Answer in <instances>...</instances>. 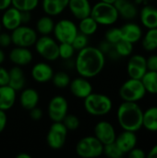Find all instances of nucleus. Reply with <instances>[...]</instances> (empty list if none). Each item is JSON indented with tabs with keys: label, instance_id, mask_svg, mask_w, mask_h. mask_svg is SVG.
<instances>
[{
	"label": "nucleus",
	"instance_id": "nucleus-1",
	"mask_svg": "<svg viewBox=\"0 0 157 158\" xmlns=\"http://www.w3.org/2000/svg\"><path fill=\"white\" fill-rule=\"evenodd\" d=\"M105 64V54L97 47L86 46L80 50L75 67L78 73L84 78H93L104 69Z\"/></svg>",
	"mask_w": 157,
	"mask_h": 158
},
{
	"label": "nucleus",
	"instance_id": "nucleus-2",
	"mask_svg": "<svg viewBox=\"0 0 157 158\" xmlns=\"http://www.w3.org/2000/svg\"><path fill=\"white\" fill-rule=\"evenodd\" d=\"M117 118L123 131L137 132L143 128V110L138 103L123 101L118 108Z\"/></svg>",
	"mask_w": 157,
	"mask_h": 158
},
{
	"label": "nucleus",
	"instance_id": "nucleus-3",
	"mask_svg": "<svg viewBox=\"0 0 157 158\" xmlns=\"http://www.w3.org/2000/svg\"><path fill=\"white\" fill-rule=\"evenodd\" d=\"M111 99L102 94H90L84 98V107L86 111L95 117H101L108 114L112 109Z\"/></svg>",
	"mask_w": 157,
	"mask_h": 158
},
{
	"label": "nucleus",
	"instance_id": "nucleus-4",
	"mask_svg": "<svg viewBox=\"0 0 157 158\" xmlns=\"http://www.w3.org/2000/svg\"><path fill=\"white\" fill-rule=\"evenodd\" d=\"M98 24L112 25L119 18L118 12L114 4H108L100 1L92 7L90 15Z\"/></svg>",
	"mask_w": 157,
	"mask_h": 158
},
{
	"label": "nucleus",
	"instance_id": "nucleus-5",
	"mask_svg": "<svg viewBox=\"0 0 157 158\" xmlns=\"http://www.w3.org/2000/svg\"><path fill=\"white\" fill-rule=\"evenodd\" d=\"M145 88L139 79L130 78L119 89V96L123 101L138 103L146 95Z\"/></svg>",
	"mask_w": 157,
	"mask_h": 158
},
{
	"label": "nucleus",
	"instance_id": "nucleus-6",
	"mask_svg": "<svg viewBox=\"0 0 157 158\" xmlns=\"http://www.w3.org/2000/svg\"><path fill=\"white\" fill-rule=\"evenodd\" d=\"M76 153L83 158L100 156L104 153V144L95 136H87L79 141L76 145Z\"/></svg>",
	"mask_w": 157,
	"mask_h": 158
},
{
	"label": "nucleus",
	"instance_id": "nucleus-7",
	"mask_svg": "<svg viewBox=\"0 0 157 158\" xmlns=\"http://www.w3.org/2000/svg\"><path fill=\"white\" fill-rule=\"evenodd\" d=\"M36 51L46 60L53 61L59 57V45L55 40L47 35H43L35 43Z\"/></svg>",
	"mask_w": 157,
	"mask_h": 158
},
{
	"label": "nucleus",
	"instance_id": "nucleus-8",
	"mask_svg": "<svg viewBox=\"0 0 157 158\" xmlns=\"http://www.w3.org/2000/svg\"><path fill=\"white\" fill-rule=\"evenodd\" d=\"M54 33L59 43L71 44L78 34L77 26L68 19H61L54 27Z\"/></svg>",
	"mask_w": 157,
	"mask_h": 158
},
{
	"label": "nucleus",
	"instance_id": "nucleus-9",
	"mask_svg": "<svg viewBox=\"0 0 157 158\" xmlns=\"http://www.w3.org/2000/svg\"><path fill=\"white\" fill-rule=\"evenodd\" d=\"M11 40L12 43L17 46L29 47L36 43L37 33L31 28L20 25L12 31Z\"/></svg>",
	"mask_w": 157,
	"mask_h": 158
},
{
	"label": "nucleus",
	"instance_id": "nucleus-10",
	"mask_svg": "<svg viewBox=\"0 0 157 158\" xmlns=\"http://www.w3.org/2000/svg\"><path fill=\"white\" fill-rule=\"evenodd\" d=\"M68 130L62 122H54L47 134V143L52 149H60L67 141Z\"/></svg>",
	"mask_w": 157,
	"mask_h": 158
},
{
	"label": "nucleus",
	"instance_id": "nucleus-11",
	"mask_svg": "<svg viewBox=\"0 0 157 158\" xmlns=\"http://www.w3.org/2000/svg\"><path fill=\"white\" fill-rule=\"evenodd\" d=\"M68 101L60 95L51 99L48 105V115L54 122H62L68 113Z\"/></svg>",
	"mask_w": 157,
	"mask_h": 158
},
{
	"label": "nucleus",
	"instance_id": "nucleus-12",
	"mask_svg": "<svg viewBox=\"0 0 157 158\" xmlns=\"http://www.w3.org/2000/svg\"><path fill=\"white\" fill-rule=\"evenodd\" d=\"M130 78L141 80L147 71L146 57L143 55H133L130 57L127 65Z\"/></svg>",
	"mask_w": 157,
	"mask_h": 158
},
{
	"label": "nucleus",
	"instance_id": "nucleus-13",
	"mask_svg": "<svg viewBox=\"0 0 157 158\" xmlns=\"http://www.w3.org/2000/svg\"><path fill=\"white\" fill-rule=\"evenodd\" d=\"M94 136L104 144L115 142L117 133L115 128L108 121H100L94 128Z\"/></svg>",
	"mask_w": 157,
	"mask_h": 158
},
{
	"label": "nucleus",
	"instance_id": "nucleus-14",
	"mask_svg": "<svg viewBox=\"0 0 157 158\" xmlns=\"http://www.w3.org/2000/svg\"><path fill=\"white\" fill-rule=\"evenodd\" d=\"M137 142L138 139L136 136V132L130 131H123L119 135L116 137L115 140V143L124 155L128 154L130 150L136 147Z\"/></svg>",
	"mask_w": 157,
	"mask_h": 158
},
{
	"label": "nucleus",
	"instance_id": "nucleus-15",
	"mask_svg": "<svg viewBox=\"0 0 157 158\" xmlns=\"http://www.w3.org/2000/svg\"><path fill=\"white\" fill-rule=\"evenodd\" d=\"M122 39L131 44H136L143 38V30L141 26L134 22H128L120 28Z\"/></svg>",
	"mask_w": 157,
	"mask_h": 158
},
{
	"label": "nucleus",
	"instance_id": "nucleus-16",
	"mask_svg": "<svg viewBox=\"0 0 157 158\" xmlns=\"http://www.w3.org/2000/svg\"><path fill=\"white\" fill-rule=\"evenodd\" d=\"M70 92L73 95L78 98H86L90 94L93 93L92 84L84 78H77L69 83Z\"/></svg>",
	"mask_w": 157,
	"mask_h": 158
},
{
	"label": "nucleus",
	"instance_id": "nucleus-17",
	"mask_svg": "<svg viewBox=\"0 0 157 158\" xmlns=\"http://www.w3.org/2000/svg\"><path fill=\"white\" fill-rule=\"evenodd\" d=\"M2 25L9 31H13L19 26H20L21 25L20 10H19L14 6L6 8L5 10V13L3 14Z\"/></svg>",
	"mask_w": 157,
	"mask_h": 158
},
{
	"label": "nucleus",
	"instance_id": "nucleus-18",
	"mask_svg": "<svg viewBox=\"0 0 157 158\" xmlns=\"http://www.w3.org/2000/svg\"><path fill=\"white\" fill-rule=\"evenodd\" d=\"M68 6L73 16L80 20L91 15L92 6L89 0H69Z\"/></svg>",
	"mask_w": 157,
	"mask_h": 158
},
{
	"label": "nucleus",
	"instance_id": "nucleus-19",
	"mask_svg": "<svg viewBox=\"0 0 157 158\" xmlns=\"http://www.w3.org/2000/svg\"><path fill=\"white\" fill-rule=\"evenodd\" d=\"M140 20L147 30L157 28V7L151 5L144 6L140 11Z\"/></svg>",
	"mask_w": 157,
	"mask_h": 158
},
{
	"label": "nucleus",
	"instance_id": "nucleus-20",
	"mask_svg": "<svg viewBox=\"0 0 157 158\" xmlns=\"http://www.w3.org/2000/svg\"><path fill=\"white\" fill-rule=\"evenodd\" d=\"M118 15L125 19L130 20L137 17L138 9L136 6L130 0H117L114 3Z\"/></svg>",
	"mask_w": 157,
	"mask_h": 158
},
{
	"label": "nucleus",
	"instance_id": "nucleus-21",
	"mask_svg": "<svg viewBox=\"0 0 157 158\" xmlns=\"http://www.w3.org/2000/svg\"><path fill=\"white\" fill-rule=\"evenodd\" d=\"M9 58L14 64L18 66H25L31 61L32 54L27 47L18 46L11 50Z\"/></svg>",
	"mask_w": 157,
	"mask_h": 158
},
{
	"label": "nucleus",
	"instance_id": "nucleus-22",
	"mask_svg": "<svg viewBox=\"0 0 157 158\" xmlns=\"http://www.w3.org/2000/svg\"><path fill=\"white\" fill-rule=\"evenodd\" d=\"M16 101V91L8 84L0 86V109H10Z\"/></svg>",
	"mask_w": 157,
	"mask_h": 158
},
{
	"label": "nucleus",
	"instance_id": "nucleus-23",
	"mask_svg": "<svg viewBox=\"0 0 157 158\" xmlns=\"http://www.w3.org/2000/svg\"><path fill=\"white\" fill-rule=\"evenodd\" d=\"M32 78L38 82H46L52 80L54 72L52 68L46 63L36 64L31 70Z\"/></svg>",
	"mask_w": 157,
	"mask_h": 158
},
{
	"label": "nucleus",
	"instance_id": "nucleus-24",
	"mask_svg": "<svg viewBox=\"0 0 157 158\" xmlns=\"http://www.w3.org/2000/svg\"><path fill=\"white\" fill-rule=\"evenodd\" d=\"M69 0H43V11L48 16H57L68 6Z\"/></svg>",
	"mask_w": 157,
	"mask_h": 158
},
{
	"label": "nucleus",
	"instance_id": "nucleus-25",
	"mask_svg": "<svg viewBox=\"0 0 157 158\" xmlns=\"http://www.w3.org/2000/svg\"><path fill=\"white\" fill-rule=\"evenodd\" d=\"M20 105L23 108L31 110L37 106L39 102V94L34 89H25L20 94Z\"/></svg>",
	"mask_w": 157,
	"mask_h": 158
},
{
	"label": "nucleus",
	"instance_id": "nucleus-26",
	"mask_svg": "<svg viewBox=\"0 0 157 158\" xmlns=\"http://www.w3.org/2000/svg\"><path fill=\"white\" fill-rule=\"evenodd\" d=\"M143 127L148 131H157V106H151L143 111Z\"/></svg>",
	"mask_w": 157,
	"mask_h": 158
},
{
	"label": "nucleus",
	"instance_id": "nucleus-27",
	"mask_svg": "<svg viewBox=\"0 0 157 158\" xmlns=\"http://www.w3.org/2000/svg\"><path fill=\"white\" fill-rule=\"evenodd\" d=\"M9 80L8 85L15 91L21 90L25 85V77L22 69L19 67H14L8 71Z\"/></svg>",
	"mask_w": 157,
	"mask_h": 158
},
{
	"label": "nucleus",
	"instance_id": "nucleus-28",
	"mask_svg": "<svg viewBox=\"0 0 157 158\" xmlns=\"http://www.w3.org/2000/svg\"><path fill=\"white\" fill-rule=\"evenodd\" d=\"M146 93L157 94V71L147 70L141 79Z\"/></svg>",
	"mask_w": 157,
	"mask_h": 158
},
{
	"label": "nucleus",
	"instance_id": "nucleus-29",
	"mask_svg": "<svg viewBox=\"0 0 157 158\" xmlns=\"http://www.w3.org/2000/svg\"><path fill=\"white\" fill-rule=\"evenodd\" d=\"M142 45L144 50L152 52L157 49V28L148 29L147 32L143 35Z\"/></svg>",
	"mask_w": 157,
	"mask_h": 158
},
{
	"label": "nucleus",
	"instance_id": "nucleus-30",
	"mask_svg": "<svg viewBox=\"0 0 157 158\" xmlns=\"http://www.w3.org/2000/svg\"><path fill=\"white\" fill-rule=\"evenodd\" d=\"M79 29L81 31V33L90 36L95 33V31L98 29V23L91 17H86L82 19H81L80 25H79Z\"/></svg>",
	"mask_w": 157,
	"mask_h": 158
},
{
	"label": "nucleus",
	"instance_id": "nucleus-31",
	"mask_svg": "<svg viewBox=\"0 0 157 158\" xmlns=\"http://www.w3.org/2000/svg\"><path fill=\"white\" fill-rule=\"evenodd\" d=\"M55 22L51 16H44L39 19L36 24L37 31L43 35H48L54 31Z\"/></svg>",
	"mask_w": 157,
	"mask_h": 158
},
{
	"label": "nucleus",
	"instance_id": "nucleus-32",
	"mask_svg": "<svg viewBox=\"0 0 157 158\" xmlns=\"http://www.w3.org/2000/svg\"><path fill=\"white\" fill-rule=\"evenodd\" d=\"M114 47L120 57L129 56L133 52V44L123 39H121L118 43L114 44Z\"/></svg>",
	"mask_w": 157,
	"mask_h": 158
},
{
	"label": "nucleus",
	"instance_id": "nucleus-33",
	"mask_svg": "<svg viewBox=\"0 0 157 158\" xmlns=\"http://www.w3.org/2000/svg\"><path fill=\"white\" fill-rule=\"evenodd\" d=\"M39 0H11V5L20 11H31L38 6Z\"/></svg>",
	"mask_w": 157,
	"mask_h": 158
},
{
	"label": "nucleus",
	"instance_id": "nucleus-34",
	"mask_svg": "<svg viewBox=\"0 0 157 158\" xmlns=\"http://www.w3.org/2000/svg\"><path fill=\"white\" fill-rule=\"evenodd\" d=\"M106 156L110 158H120L124 156L122 151L118 148L115 142L104 145V153Z\"/></svg>",
	"mask_w": 157,
	"mask_h": 158
},
{
	"label": "nucleus",
	"instance_id": "nucleus-35",
	"mask_svg": "<svg viewBox=\"0 0 157 158\" xmlns=\"http://www.w3.org/2000/svg\"><path fill=\"white\" fill-rule=\"evenodd\" d=\"M52 80L54 85L57 88H66L70 83L69 76L65 72H57L56 74L53 75Z\"/></svg>",
	"mask_w": 157,
	"mask_h": 158
},
{
	"label": "nucleus",
	"instance_id": "nucleus-36",
	"mask_svg": "<svg viewBox=\"0 0 157 158\" xmlns=\"http://www.w3.org/2000/svg\"><path fill=\"white\" fill-rule=\"evenodd\" d=\"M122 39L120 28H111L105 33V41L111 44H116Z\"/></svg>",
	"mask_w": 157,
	"mask_h": 158
},
{
	"label": "nucleus",
	"instance_id": "nucleus-37",
	"mask_svg": "<svg viewBox=\"0 0 157 158\" xmlns=\"http://www.w3.org/2000/svg\"><path fill=\"white\" fill-rule=\"evenodd\" d=\"M75 52L74 47L68 43H60L59 44V56L63 59H69L73 56Z\"/></svg>",
	"mask_w": 157,
	"mask_h": 158
},
{
	"label": "nucleus",
	"instance_id": "nucleus-38",
	"mask_svg": "<svg viewBox=\"0 0 157 158\" xmlns=\"http://www.w3.org/2000/svg\"><path fill=\"white\" fill-rule=\"evenodd\" d=\"M62 123L68 131H76L80 127V120L74 115H66Z\"/></svg>",
	"mask_w": 157,
	"mask_h": 158
},
{
	"label": "nucleus",
	"instance_id": "nucleus-39",
	"mask_svg": "<svg viewBox=\"0 0 157 158\" xmlns=\"http://www.w3.org/2000/svg\"><path fill=\"white\" fill-rule=\"evenodd\" d=\"M72 46L74 47L75 50H81L82 48L86 47L87 44H88V38H87V35L83 34V33H79L76 35V37L74 38V40L72 41L71 43Z\"/></svg>",
	"mask_w": 157,
	"mask_h": 158
},
{
	"label": "nucleus",
	"instance_id": "nucleus-40",
	"mask_svg": "<svg viewBox=\"0 0 157 158\" xmlns=\"http://www.w3.org/2000/svg\"><path fill=\"white\" fill-rule=\"evenodd\" d=\"M147 70L157 71V55H152L146 58Z\"/></svg>",
	"mask_w": 157,
	"mask_h": 158
},
{
	"label": "nucleus",
	"instance_id": "nucleus-41",
	"mask_svg": "<svg viewBox=\"0 0 157 158\" xmlns=\"http://www.w3.org/2000/svg\"><path fill=\"white\" fill-rule=\"evenodd\" d=\"M128 155L130 158H144L146 156L145 152L142 148H138V147H134L132 150H130L128 153Z\"/></svg>",
	"mask_w": 157,
	"mask_h": 158
},
{
	"label": "nucleus",
	"instance_id": "nucleus-42",
	"mask_svg": "<svg viewBox=\"0 0 157 158\" xmlns=\"http://www.w3.org/2000/svg\"><path fill=\"white\" fill-rule=\"evenodd\" d=\"M8 80H9L8 71L5 68L0 66V86L7 85L8 84Z\"/></svg>",
	"mask_w": 157,
	"mask_h": 158
},
{
	"label": "nucleus",
	"instance_id": "nucleus-43",
	"mask_svg": "<svg viewBox=\"0 0 157 158\" xmlns=\"http://www.w3.org/2000/svg\"><path fill=\"white\" fill-rule=\"evenodd\" d=\"M11 43H12L11 35L7 34V33H6V32H3V33L0 32V46H2V47H6V46H8Z\"/></svg>",
	"mask_w": 157,
	"mask_h": 158
},
{
	"label": "nucleus",
	"instance_id": "nucleus-44",
	"mask_svg": "<svg viewBox=\"0 0 157 158\" xmlns=\"http://www.w3.org/2000/svg\"><path fill=\"white\" fill-rule=\"evenodd\" d=\"M30 111H31V112H30V116H31V118L32 119H34V120H39V119H41V118L43 117V112H42V110H41L40 108H38L37 106L31 108Z\"/></svg>",
	"mask_w": 157,
	"mask_h": 158
},
{
	"label": "nucleus",
	"instance_id": "nucleus-45",
	"mask_svg": "<svg viewBox=\"0 0 157 158\" xmlns=\"http://www.w3.org/2000/svg\"><path fill=\"white\" fill-rule=\"evenodd\" d=\"M6 121H7V118L5 111L0 109V133L5 130L6 126Z\"/></svg>",
	"mask_w": 157,
	"mask_h": 158
},
{
	"label": "nucleus",
	"instance_id": "nucleus-46",
	"mask_svg": "<svg viewBox=\"0 0 157 158\" xmlns=\"http://www.w3.org/2000/svg\"><path fill=\"white\" fill-rule=\"evenodd\" d=\"M20 16H21V23H27L31 19L30 11H20Z\"/></svg>",
	"mask_w": 157,
	"mask_h": 158
},
{
	"label": "nucleus",
	"instance_id": "nucleus-47",
	"mask_svg": "<svg viewBox=\"0 0 157 158\" xmlns=\"http://www.w3.org/2000/svg\"><path fill=\"white\" fill-rule=\"evenodd\" d=\"M11 6V0H0V10H6Z\"/></svg>",
	"mask_w": 157,
	"mask_h": 158
},
{
	"label": "nucleus",
	"instance_id": "nucleus-48",
	"mask_svg": "<svg viewBox=\"0 0 157 158\" xmlns=\"http://www.w3.org/2000/svg\"><path fill=\"white\" fill-rule=\"evenodd\" d=\"M148 158H157V144L152 147V149L149 151L148 155H147Z\"/></svg>",
	"mask_w": 157,
	"mask_h": 158
},
{
	"label": "nucleus",
	"instance_id": "nucleus-49",
	"mask_svg": "<svg viewBox=\"0 0 157 158\" xmlns=\"http://www.w3.org/2000/svg\"><path fill=\"white\" fill-rule=\"evenodd\" d=\"M17 158H31V156H29V155H27V154H23V153H20V154H19L17 156Z\"/></svg>",
	"mask_w": 157,
	"mask_h": 158
},
{
	"label": "nucleus",
	"instance_id": "nucleus-50",
	"mask_svg": "<svg viewBox=\"0 0 157 158\" xmlns=\"http://www.w3.org/2000/svg\"><path fill=\"white\" fill-rule=\"evenodd\" d=\"M4 60H5V54H4L3 50L0 49V65L4 62Z\"/></svg>",
	"mask_w": 157,
	"mask_h": 158
},
{
	"label": "nucleus",
	"instance_id": "nucleus-51",
	"mask_svg": "<svg viewBox=\"0 0 157 158\" xmlns=\"http://www.w3.org/2000/svg\"><path fill=\"white\" fill-rule=\"evenodd\" d=\"M101 1L105 3H108V4H114L117 0H101Z\"/></svg>",
	"mask_w": 157,
	"mask_h": 158
},
{
	"label": "nucleus",
	"instance_id": "nucleus-52",
	"mask_svg": "<svg viewBox=\"0 0 157 158\" xmlns=\"http://www.w3.org/2000/svg\"><path fill=\"white\" fill-rule=\"evenodd\" d=\"M0 32H1V23H0Z\"/></svg>",
	"mask_w": 157,
	"mask_h": 158
}]
</instances>
